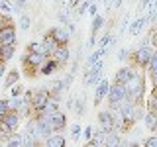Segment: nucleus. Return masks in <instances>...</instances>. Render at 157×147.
<instances>
[{"instance_id": "f257e3e1", "label": "nucleus", "mask_w": 157, "mask_h": 147, "mask_svg": "<svg viewBox=\"0 0 157 147\" xmlns=\"http://www.w3.org/2000/svg\"><path fill=\"white\" fill-rule=\"evenodd\" d=\"M47 55H41V53H33V51H26L22 57H20V65H22V73L24 77L28 78H36L39 73L37 69L47 61Z\"/></svg>"}, {"instance_id": "f03ea898", "label": "nucleus", "mask_w": 157, "mask_h": 147, "mask_svg": "<svg viewBox=\"0 0 157 147\" xmlns=\"http://www.w3.org/2000/svg\"><path fill=\"white\" fill-rule=\"evenodd\" d=\"M128 88V96L134 104H141L144 100V92H145V78H144V73L141 71H136L134 77L130 78V82L126 85Z\"/></svg>"}, {"instance_id": "7ed1b4c3", "label": "nucleus", "mask_w": 157, "mask_h": 147, "mask_svg": "<svg viewBox=\"0 0 157 147\" xmlns=\"http://www.w3.org/2000/svg\"><path fill=\"white\" fill-rule=\"evenodd\" d=\"M153 51H155V49H151V45H147V43L140 45L136 51L130 53V63H132V67H134L136 71H147V65H149V61H151Z\"/></svg>"}, {"instance_id": "20e7f679", "label": "nucleus", "mask_w": 157, "mask_h": 147, "mask_svg": "<svg viewBox=\"0 0 157 147\" xmlns=\"http://www.w3.org/2000/svg\"><path fill=\"white\" fill-rule=\"evenodd\" d=\"M126 96H128L126 85H122V82H112V85H110V92H108V104H110V106L120 104Z\"/></svg>"}, {"instance_id": "39448f33", "label": "nucleus", "mask_w": 157, "mask_h": 147, "mask_svg": "<svg viewBox=\"0 0 157 147\" xmlns=\"http://www.w3.org/2000/svg\"><path fill=\"white\" fill-rule=\"evenodd\" d=\"M98 126H100L102 130H106V131H112V130H116L114 114H112V110H110V108H108V110H102V112H98Z\"/></svg>"}, {"instance_id": "423d86ee", "label": "nucleus", "mask_w": 157, "mask_h": 147, "mask_svg": "<svg viewBox=\"0 0 157 147\" xmlns=\"http://www.w3.org/2000/svg\"><path fill=\"white\" fill-rule=\"evenodd\" d=\"M49 32H51V36L57 39L59 45H67V43L71 41V29L67 26H55V28L49 29Z\"/></svg>"}, {"instance_id": "0eeeda50", "label": "nucleus", "mask_w": 157, "mask_h": 147, "mask_svg": "<svg viewBox=\"0 0 157 147\" xmlns=\"http://www.w3.org/2000/svg\"><path fill=\"white\" fill-rule=\"evenodd\" d=\"M108 92H110V82H108L106 78H102V81L94 86V106L102 104V100L108 98Z\"/></svg>"}, {"instance_id": "6e6552de", "label": "nucleus", "mask_w": 157, "mask_h": 147, "mask_svg": "<svg viewBox=\"0 0 157 147\" xmlns=\"http://www.w3.org/2000/svg\"><path fill=\"white\" fill-rule=\"evenodd\" d=\"M0 43H16V26H2L0 28Z\"/></svg>"}, {"instance_id": "1a4fd4ad", "label": "nucleus", "mask_w": 157, "mask_h": 147, "mask_svg": "<svg viewBox=\"0 0 157 147\" xmlns=\"http://www.w3.org/2000/svg\"><path fill=\"white\" fill-rule=\"evenodd\" d=\"M63 65L57 61V59H53V57H49L45 63H43L41 67H39V75H43V77H49V75H53V73L57 71V69H61Z\"/></svg>"}, {"instance_id": "9d476101", "label": "nucleus", "mask_w": 157, "mask_h": 147, "mask_svg": "<svg viewBox=\"0 0 157 147\" xmlns=\"http://www.w3.org/2000/svg\"><path fill=\"white\" fill-rule=\"evenodd\" d=\"M134 73H136V69L134 67H122V69H118V73L114 75V82H122V85H128L130 82V78L134 77Z\"/></svg>"}, {"instance_id": "9b49d317", "label": "nucleus", "mask_w": 157, "mask_h": 147, "mask_svg": "<svg viewBox=\"0 0 157 147\" xmlns=\"http://www.w3.org/2000/svg\"><path fill=\"white\" fill-rule=\"evenodd\" d=\"M51 124H53V130H55V131H61V134H63V130L67 127V116H65V112H61V110L53 112V114H51Z\"/></svg>"}, {"instance_id": "f8f14e48", "label": "nucleus", "mask_w": 157, "mask_h": 147, "mask_svg": "<svg viewBox=\"0 0 157 147\" xmlns=\"http://www.w3.org/2000/svg\"><path fill=\"white\" fill-rule=\"evenodd\" d=\"M0 120H4L14 131H16V130H18V126H20V120H22V114H20L18 110H10L8 114L4 116V118H0Z\"/></svg>"}, {"instance_id": "ddd939ff", "label": "nucleus", "mask_w": 157, "mask_h": 147, "mask_svg": "<svg viewBox=\"0 0 157 147\" xmlns=\"http://www.w3.org/2000/svg\"><path fill=\"white\" fill-rule=\"evenodd\" d=\"M24 73L22 71H18V69H12V71H8L6 75H4V88H10V86H14L16 85V82L20 81V77H22Z\"/></svg>"}, {"instance_id": "4468645a", "label": "nucleus", "mask_w": 157, "mask_h": 147, "mask_svg": "<svg viewBox=\"0 0 157 147\" xmlns=\"http://www.w3.org/2000/svg\"><path fill=\"white\" fill-rule=\"evenodd\" d=\"M53 59H57L61 65H67V61H69V57H71V51H69V47L67 45H59L55 51H53Z\"/></svg>"}, {"instance_id": "2eb2a0df", "label": "nucleus", "mask_w": 157, "mask_h": 147, "mask_svg": "<svg viewBox=\"0 0 157 147\" xmlns=\"http://www.w3.org/2000/svg\"><path fill=\"white\" fill-rule=\"evenodd\" d=\"M45 145H49V147H65L67 145V139L61 135V131H55V134H51L45 139Z\"/></svg>"}, {"instance_id": "dca6fc26", "label": "nucleus", "mask_w": 157, "mask_h": 147, "mask_svg": "<svg viewBox=\"0 0 157 147\" xmlns=\"http://www.w3.org/2000/svg\"><path fill=\"white\" fill-rule=\"evenodd\" d=\"M16 55V43H0V57L4 61H10Z\"/></svg>"}, {"instance_id": "f3484780", "label": "nucleus", "mask_w": 157, "mask_h": 147, "mask_svg": "<svg viewBox=\"0 0 157 147\" xmlns=\"http://www.w3.org/2000/svg\"><path fill=\"white\" fill-rule=\"evenodd\" d=\"M106 139H108V131L98 126V130L92 135V139H88V145H106Z\"/></svg>"}, {"instance_id": "a211bd4d", "label": "nucleus", "mask_w": 157, "mask_h": 147, "mask_svg": "<svg viewBox=\"0 0 157 147\" xmlns=\"http://www.w3.org/2000/svg\"><path fill=\"white\" fill-rule=\"evenodd\" d=\"M41 41H43V45H45V49H47V53H49V55H53V51H55V49L59 47L57 39L51 36V32H47L45 36H43V39H41Z\"/></svg>"}, {"instance_id": "6ab92c4d", "label": "nucleus", "mask_w": 157, "mask_h": 147, "mask_svg": "<svg viewBox=\"0 0 157 147\" xmlns=\"http://www.w3.org/2000/svg\"><path fill=\"white\" fill-rule=\"evenodd\" d=\"M28 51H33V53H41V55H47V57H51V55L47 53L45 45H43V41H32V43H28Z\"/></svg>"}, {"instance_id": "aec40b11", "label": "nucleus", "mask_w": 157, "mask_h": 147, "mask_svg": "<svg viewBox=\"0 0 157 147\" xmlns=\"http://www.w3.org/2000/svg\"><path fill=\"white\" fill-rule=\"evenodd\" d=\"M147 24V18H137L134 24H132V28H130V33L132 36H140V32L144 29V26Z\"/></svg>"}, {"instance_id": "412c9836", "label": "nucleus", "mask_w": 157, "mask_h": 147, "mask_svg": "<svg viewBox=\"0 0 157 147\" xmlns=\"http://www.w3.org/2000/svg\"><path fill=\"white\" fill-rule=\"evenodd\" d=\"M145 126H147V130L157 131V114H153V112L147 110V114H145Z\"/></svg>"}, {"instance_id": "4be33fe9", "label": "nucleus", "mask_w": 157, "mask_h": 147, "mask_svg": "<svg viewBox=\"0 0 157 147\" xmlns=\"http://www.w3.org/2000/svg\"><path fill=\"white\" fill-rule=\"evenodd\" d=\"M75 112H77L78 116H85V112H86V100H85V96L75 98Z\"/></svg>"}, {"instance_id": "5701e85b", "label": "nucleus", "mask_w": 157, "mask_h": 147, "mask_svg": "<svg viewBox=\"0 0 157 147\" xmlns=\"http://www.w3.org/2000/svg\"><path fill=\"white\" fill-rule=\"evenodd\" d=\"M147 24L149 22H155V18H157V0H151V4L147 6Z\"/></svg>"}, {"instance_id": "b1692460", "label": "nucleus", "mask_w": 157, "mask_h": 147, "mask_svg": "<svg viewBox=\"0 0 157 147\" xmlns=\"http://www.w3.org/2000/svg\"><path fill=\"white\" fill-rule=\"evenodd\" d=\"M0 10H2V14H12V12H18V6L12 4L10 0H2L0 2Z\"/></svg>"}, {"instance_id": "393cba45", "label": "nucleus", "mask_w": 157, "mask_h": 147, "mask_svg": "<svg viewBox=\"0 0 157 147\" xmlns=\"http://www.w3.org/2000/svg\"><path fill=\"white\" fill-rule=\"evenodd\" d=\"M102 24H104V18H102L100 14H96V16L92 18V36H96V32L102 28Z\"/></svg>"}, {"instance_id": "a878e982", "label": "nucleus", "mask_w": 157, "mask_h": 147, "mask_svg": "<svg viewBox=\"0 0 157 147\" xmlns=\"http://www.w3.org/2000/svg\"><path fill=\"white\" fill-rule=\"evenodd\" d=\"M149 73H157V49L153 51L151 61H149V65H147V75H149Z\"/></svg>"}, {"instance_id": "bb28decb", "label": "nucleus", "mask_w": 157, "mask_h": 147, "mask_svg": "<svg viewBox=\"0 0 157 147\" xmlns=\"http://www.w3.org/2000/svg\"><path fill=\"white\" fill-rule=\"evenodd\" d=\"M10 112V104H8V98H2L0 100V118H4Z\"/></svg>"}, {"instance_id": "cd10ccee", "label": "nucleus", "mask_w": 157, "mask_h": 147, "mask_svg": "<svg viewBox=\"0 0 157 147\" xmlns=\"http://www.w3.org/2000/svg\"><path fill=\"white\" fill-rule=\"evenodd\" d=\"M24 94V86L20 85V82H16L14 86H10V96H22Z\"/></svg>"}, {"instance_id": "c85d7f7f", "label": "nucleus", "mask_w": 157, "mask_h": 147, "mask_svg": "<svg viewBox=\"0 0 157 147\" xmlns=\"http://www.w3.org/2000/svg\"><path fill=\"white\" fill-rule=\"evenodd\" d=\"M147 110L157 114V96H153V94L149 96V100H147Z\"/></svg>"}, {"instance_id": "c756f323", "label": "nucleus", "mask_w": 157, "mask_h": 147, "mask_svg": "<svg viewBox=\"0 0 157 147\" xmlns=\"http://www.w3.org/2000/svg\"><path fill=\"white\" fill-rule=\"evenodd\" d=\"M81 134H82V130H81V126H78V124H73L71 126V137H73V139H78V137H81Z\"/></svg>"}, {"instance_id": "7c9ffc66", "label": "nucleus", "mask_w": 157, "mask_h": 147, "mask_svg": "<svg viewBox=\"0 0 157 147\" xmlns=\"http://www.w3.org/2000/svg\"><path fill=\"white\" fill-rule=\"evenodd\" d=\"M29 24H32V18H29V16H26V14H24V16L20 18V28H22L24 32H26V29H29Z\"/></svg>"}, {"instance_id": "2f4dec72", "label": "nucleus", "mask_w": 157, "mask_h": 147, "mask_svg": "<svg viewBox=\"0 0 157 147\" xmlns=\"http://www.w3.org/2000/svg\"><path fill=\"white\" fill-rule=\"evenodd\" d=\"M144 145H145V147H157V134L147 137V139L144 141Z\"/></svg>"}, {"instance_id": "473e14b6", "label": "nucleus", "mask_w": 157, "mask_h": 147, "mask_svg": "<svg viewBox=\"0 0 157 147\" xmlns=\"http://www.w3.org/2000/svg\"><path fill=\"white\" fill-rule=\"evenodd\" d=\"M126 59H130V51L128 49H120L118 51V61H126Z\"/></svg>"}, {"instance_id": "72a5a7b5", "label": "nucleus", "mask_w": 157, "mask_h": 147, "mask_svg": "<svg viewBox=\"0 0 157 147\" xmlns=\"http://www.w3.org/2000/svg\"><path fill=\"white\" fill-rule=\"evenodd\" d=\"M59 22H61L63 24V26H69V24H71V22H69V16H67V12H59Z\"/></svg>"}, {"instance_id": "f704fd0d", "label": "nucleus", "mask_w": 157, "mask_h": 147, "mask_svg": "<svg viewBox=\"0 0 157 147\" xmlns=\"http://www.w3.org/2000/svg\"><path fill=\"white\" fill-rule=\"evenodd\" d=\"M149 4H151V0H140V2H137V10H140V12L141 10H147Z\"/></svg>"}, {"instance_id": "c9c22d12", "label": "nucleus", "mask_w": 157, "mask_h": 147, "mask_svg": "<svg viewBox=\"0 0 157 147\" xmlns=\"http://www.w3.org/2000/svg\"><path fill=\"white\" fill-rule=\"evenodd\" d=\"M88 14H90L92 18L98 14V6H96V2H90V6H88Z\"/></svg>"}, {"instance_id": "e433bc0d", "label": "nucleus", "mask_w": 157, "mask_h": 147, "mask_svg": "<svg viewBox=\"0 0 157 147\" xmlns=\"http://www.w3.org/2000/svg\"><path fill=\"white\" fill-rule=\"evenodd\" d=\"M6 63H8V61H4V59L0 61V75H2V77H4V75L8 73V71H6V69H8V67H6Z\"/></svg>"}, {"instance_id": "4c0bfd02", "label": "nucleus", "mask_w": 157, "mask_h": 147, "mask_svg": "<svg viewBox=\"0 0 157 147\" xmlns=\"http://www.w3.org/2000/svg\"><path fill=\"white\" fill-rule=\"evenodd\" d=\"M92 131H94V130H92V126H88L86 130H85V137H86V139H92Z\"/></svg>"}, {"instance_id": "58836bf2", "label": "nucleus", "mask_w": 157, "mask_h": 147, "mask_svg": "<svg viewBox=\"0 0 157 147\" xmlns=\"http://www.w3.org/2000/svg\"><path fill=\"white\" fill-rule=\"evenodd\" d=\"M14 4L18 6V12H20V10L24 8V4H26V0H14Z\"/></svg>"}, {"instance_id": "ea45409f", "label": "nucleus", "mask_w": 157, "mask_h": 147, "mask_svg": "<svg viewBox=\"0 0 157 147\" xmlns=\"http://www.w3.org/2000/svg\"><path fill=\"white\" fill-rule=\"evenodd\" d=\"M120 4H122V0H114V8H120Z\"/></svg>"}, {"instance_id": "a19ab883", "label": "nucleus", "mask_w": 157, "mask_h": 147, "mask_svg": "<svg viewBox=\"0 0 157 147\" xmlns=\"http://www.w3.org/2000/svg\"><path fill=\"white\" fill-rule=\"evenodd\" d=\"M151 94H153V96H157V85H153V90H151Z\"/></svg>"}, {"instance_id": "79ce46f5", "label": "nucleus", "mask_w": 157, "mask_h": 147, "mask_svg": "<svg viewBox=\"0 0 157 147\" xmlns=\"http://www.w3.org/2000/svg\"><path fill=\"white\" fill-rule=\"evenodd\" d=\"M153 24H155V26H157V18H155V22H153Z\"/></svg>"}, {"instance_id": "37998d69", "label": "nucleus", "mask_w": 157, "mask_h": 147, "mask_svg": "<svg viewBox=\"0 0 157 147\" xmlns=\"http://www.w3.org/2000/svg\"><path fill=\"white\" fill-rule=\"evenodd\" d=\"M57 2H61V0H57Z\"/></svg>"}]
</instances>
